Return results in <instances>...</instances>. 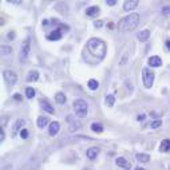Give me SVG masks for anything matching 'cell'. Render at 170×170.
<instances>
[{
  "mask_svg": "<svg viewBox=\"0 0 170 170\" xmlns=\"http://www.w3.org/2000/svg\"><path fill=\"white\" fill-rule=\"evenodd\" d=\"M8 3H11V4H15V5H19L22 2H13V0H11V2H8Z\"/></svg>",
  "mask_w": 170,
  "mask_h": 170,
  "instance_id": "obj_37",
  "label": "cell"
},
{
  "mask_svg": "<svg viewBox=\"0 0 170 170\" xmlns=\"http://www.w3.org/2000/svg\"><path fill=\"white\" fill-rule=\"evenodd\" d=\"M87 50L90 51L91 54L98 58V59H103L104 56H106V43L103 42L102 39L99 38H91L90 40L87 42Z\"/></svg>",
  "mask_w": 170,
  "mask_h": 170,
  "instance_id": "obj_1",
  "label": "cell"
},
{
  "mask_svg": "<svg viewBox=\"0 0 170 170\" xmlns=\"http://www.w3.org/2000/svg\"><path fill=\"white\" fill-rule=\"evenodd\" d=\"M139 23V15L135 12L133 13H129L127 16H125V18H122L119 20V23H118V30L122 32L125 31H133V30L137 28Z\"/></svg>",
  "mask_w": 170,
  "mask_h": 170,
  "instance_id": "obj_2",
  "label": "cell"
},
{
  "mask_svg": "<svg viewBox=\"0 0 170 170\" xmlns=\"http://www.w3.org/2000/svg\"><path fill=\"white\" fill-rule=\"evenodd\" d=\"M138 7V0H126L123 3V9L125 11H133L134 8Z\"/></svg>",
  "mask_w": 170,
  "mask_h": 170,
  "instance_id": "obj_7",
  "label": "cell"
},
{
  "mask_svg": "<svg viewBox=\"0 0 170 170\" xmlns=\"http://www.w3.org/2000/svg\"><path fill=\"white\" fill-rule=\"evenodd\" d=\"M114 103H115V95L114 94H108L107 97H106V104L111 107Z\"/></svg>",
  "mask_w": 170,
  "mask_h": 170,
  "instance_id": "obj_23",
  "label": "cell"
},
{
  "mask_svg": "<svg viewBox=\"0 0 170 170\" xmlns=\"http://www.w3.org/2000/svg\"><path fill=\"white\" fill-rule=\"evenodd\" d=\"M135 158H137V161L139 162H149V154H143V153H137V155H135Z\"/></svg>",
  "mask_w": 170,
  "mask_h": 170,
  "instance_id": "obj_18",
  "label": "cell"
},
{
  "mask_svg": "<svg viewBox=\"0 0 170 170\" xmlns=\"http://www.w3.org/2000/svg\"><path fill=\"white\" fill-rule=\"evenodd\" d=\"M86 154H87V158L93 161V159H95L98 157V154H99V147H90Z\"/></svg>",
  "mask_w": 170,
  "mask_h": 170,
  "instance_id": "obj_11",
  "label": "cell"
},
{
  "mask_svg": "<svg viewBox=\"0 0 170 170\" xmlns=\"http://www.w3.org/2000/svg\"><path fill=\"white\" fill-rule=\"evenodd\" d=\"M135 170H145L143 168H135Z\"/></svg>",
  "mask_w": 170,
  "mask_h": 170,
  "instance_id": "obj_39",
  "label": "cell"
},
{
  "mask_svg": "<svg viewBox=\"0 0 170 170\" xmlns=\"http://www.w3.org/2000/svg\"><path fill=\"white\" fill-rule=\"evenodd\" d=\"M86 15L90 16V18H97L99 15V7L94 5V7H88L86 9Z\"/></svg>",
  "mask_w": 170,
  "mask_h": 170,
  "instance_id": "obj_10",
  "label": "cell"
},
{
  "mask_svg": "<svg viewBox=\"0 0 170 170\" xmlns=\"http://www.w3.org/2000/svg\"><path fill=\"white\" fill-rule=\"evenodd\" d=\"M162 126V122L161 121H154V122H153V123H151V129H158V127H161Z\"/></svg>",
  "mask_w": 170,
  "mask_h": 170,
  "instance_id": "obj_29",
  "label": "cell"
},
{
  "mask_svg": "<svg viewBox=\"0 0 170 170\" xmlns=\"http://www.w3.org/2000/svg\"><path fill=\"white\" fill-rule=\"evenodd\" d=\"M23 125H24V119H18V121L15 122V127H13V130L18 131L19 129H22Z\"/></svg>",
  "mask_w": 170,
  "mask_h": 170,
  "instance_id": "obj_26",
  "label": "cell"
},
{
  "mask_svg": "<svg viewBox=\"0 0 170 170\" xmlns=\"http://www.w3.org/2000/svg\"><path fill=\"white\" fill-rule=\"evenodd\" d=\"M13 99H15V101H22V95H20V94H15V95H13Z\"/></svg>",
  "mask_w": 170,
  "mask_h": 170,
  "instance_id": "obj_33",
  "label": "cell"
},
{
  "mask_svg": "<svg viewBox=\"0 0 170 170\" xmlns=\"http://www.w3.org/2000/svg\"><path fill=\"white\" fill-rule=\"evenodd\" d=\"M3 76H4L5 82L9 84V86H13V84L16 83V80H18V75H16L15 73H13L12 70H5L3 71Z\"/></svg>",
  "mask_w": 170,
  "mask_h": 170,
  "instance_id": "obj_6",
  "label": "cell"
},
{
  "mask_svg": "<svg viewBox=\"0 0 170 170\" xmlns=\"http://www.w3.org/2000/svg\"><path fill=\"white\" fill-rule=\"evenodd\" d=\"M26 97L28 98V99H32V98L35 97V90H34L32 87H27L26 88Z\"/></svg>",
  "mask_w": 170,
  "mask_h": 170,
  "instance_id": "obj_24",
  "label": "cell"
},
{
  "mask_svg": "<svg viewBox=\"0 0 170 170\" xmlns=\"http://www.w3.org/2000/svg\"><path fill=\"white\" fill-rule=\"evenodd\" d=\"M84 170H91V169H84Z\"/></svg>",
  "mask_w": 170,
  "mask_h": 170,
  "instance_id": "obj_40",
  "label": "cell"
},
{
  "mask_svg": "<svg viewBox=\"0 0 170 170\" xmlns=\"http://www.w3.org/2000/svg\"><path fill=\"white\" fill-rule=\"evenodd\" d=\"M59 129H60V125H59V122H51V126H50V135H56L58 134V131H59Z\"/></svg>",
  "mask_w": 170,
  "mask_h": 170,
  "instance_id": "obj_13",
  "label": "cell"
},
{
  "mask_svg": "<svg viewBox=\"0 0 170 170\" xmlns=\"http://www.w3.org/2000/svg\"><path fill=\"white\" fill-rule=\"evenodd\" d=\"M145 118H146V114H139L138 117H137V119H138V121H143Z\"/></svg>",
  "mask_w": 170,
  "mask_h": 170,
  "instance_id": "obj_34",
  "label": "cell"
},
{
  "mask_svg": "<svg viewBox=\"0 0 170 170\" xmlns=\"http://www.w3.org/2000/svg\"><path fill=\"white\" fill-rule=\"evenodd\" d=\"M142 79H143V84L146 88H151L153 83H154V71L145 67L142 70Z\"/></svg>",
  "mask_w": 170,
  "mask_h": 170,
  "instance_id": "obj_4",
  "label": "cell"
},
{
  "mask_svg": "<svg viewBox=\"0 0 170 170\" xmlns=\"http://www.w3.org/2000/svg\"><path fill=\"white\" fill-rule=\"evenodd\" d=\"M107 4L108 5H115L117 4V2H115V0H107Z\"/></svg>",
  "mask_w": 170,
  "mask_h": 170,
  "instance_id": "obj_36",
  "label": "cell"
},
{
  "mask_svg": "<svg viewBox=\"0 0 170 170\" xmlns=\"http://www.w3.org/2000/svg\"><path fill=\"white\" fill-rule=\"evenodd\" d=\"M55 101H56V103H59V104H64L66 103V95L63 93H58L55 95Z\"/></svg>",
  "mask_w": 170,
  "mask_h": 170,
  "instance_id": "obj_20",
  "label": "cell"
},
{
  "mask_svg": "<svg viewBox=\"0 0 170 170\" xmlns=\"http://www.w3.org/2000/svg\"><path fill=\"white\" fill-rule=\"evenodd\" d=\"M40 106H42L43 110H44V111H47L48 114H54V107L51 106L48 102H46V101H40Z\"/></svg>",
  "mask_w": 170,
  "mask_h": 170,
  "instance_id": "obj_15",
  "label": "cell"
},
{
  "mask_svg": "<svg viewBox=\"0 0 170 170\" xmlns=\"http://www.w3.org/2000/svg\"><path fill=\"white\" fill-rule=\"evenodd\" d=\"M30 44H31L30 38L23 40L22 48H20V60H22V62H26L27 58H28V55H30Z\"/></svg>",
  "mask_w": 170,
  "mask_h": 170,
  "instance_id": "obj_5",
  "label": "cell"
},
{
  "mask_svg": "<svg viewBox=\"0 0 170 170\" xmlns=\"http://www.w3.org/2000/svg\"><path fill=\"white\" fill-rule=\"evenodd\" d=\"M7 38H8L9 40H13V38H15V34H13V32H9L8 35H7Z\"/></svg>",
  "mask_w": 170,
  "mask_h": 170,
  "instance_id": "obj_35",
  "label": "cell"
},
{
  "mask_svg": "<svg viewBox=\"0 0 170 170\" xmlns=\"http://www.w3.org/2000/svg\"><path fill=\"white\" fill-rule=\"evenodd\" d=\"M20 137H22L23 139H26L27 137H28V130H27V129H22V131H20Z\"/></svg>",
  "mask_w": 170,
  "mask_h": 170,
  "instance_id": "obj_30",
  "label": "cell"
},
{
  "mask_svg": "<svg viewBox=\"0 0 170 170\" xmlns=\"http://www.w3.org/2000/svg\"><path fill=\"white\" fill-rule=\"evenodd\" d=\"M47 125H48V119H47L46 117H40V118H38V126H39L40 129L46 127Z\"/></svg>",
  "mask_w": 170,
  "mask_h": 170,
  "instance_id": "obj_21",
  "label": "cell"
},
{
  "mask_svg": "<svg viewBox=\"0 0 170 170\" xmlns=\"http://www.w3.org/2000/svg\"><path fill=\"white\" fill-rule=\"evenodd\" d=\"M91 130L94 133H102L103 131V125L98 123V122H94V123H91Z\"/></svg>",
  "mask_w": 170,
  "mask_h": 170,
  "instance_id": "obj_19",
  "label": "cell"
},
{
  "mask_svg": "<svg viewBox=\"0 0 170 170\" xmlns=\"http://www.w3.org/2000/svg\"><path fill=\"white\" fill-rule=\"evenodd\" d=\"M60 38H62V31H60V30H54V31L48 35L50 40H59Z\"/></svg>",
  "mask_w": 170,
  "mask_h": 170,
  "instance_id": "obj_17",
  "label": "cell"
},
{
  "mask_svg": "<svg viewBox=\"0 0 170 170\" xmlns=\"http://www.w3.org/2000/svg\"><path fill=\"white\" fill-rule=\"evenodd\" d=\"M137 38H138V40H141V42H146V40L150 38V31H149V30H142V31H139L137 34Z\"/></svg>",
  "mask_w": 170,
  "mask_h": 170,
  "instance_id": "obj_12",
  "label": "cell"
},
{
  "mask_svg": "<svg viewBox=\"0 0 170 170\" xmlns=\"http://www.w3.org/2000/svg\"><path fill=\"white\" fill-rule=\"evenodd\" d=\"M79 127H80V122H79V121H73V123L70 125L69 130H70V131H75V130H78Z\"/></svg>",
  "mask_w": 170,
  "mask_h": 170,
  "instance_id": "obj_25",
  "label": "cell"
},
{
  "mask_svg": "<svg viewBox=\"0 0 170 170\" xmlns=\"http://www.w3.org/2000/svg\"><path fill=\"white\" fill-rule=\"evenodd\" d=\"M4 138H5V133L2 129V131H0V141H4Z\"/></svg>",
  "mask_w": 170,
  "mask_h": 170,
  "instance_id": "obj_32",
  "label": "cell"
},
{
  "mask_svg": "<svg viewBox=\"0 0 170 170\" xmlns=\"http://www.w3.org/2000/svg\"><path fill=\"white\" fill-rule=\"evenodd\" d=\"M161 12H162V15H170V5H165V7H162V9H161Z\"/></svg>",
  "mask_w": 170,
  "mask_h": 170,
  "instance_id": "obj_28",
  "label": "cell"
},
{
  "mask_svg": "<svg viewBox=\"0 0 170 170\" xmlns=\"http://www.w3.org/2000/svg\"><path fill=\"white\" fill-rule=\"evenodd\" d=\"M26 79H27V82H36V80L39 79V73H38V71H35V70L30 71Z\"/></svg>",
  "mask_w": 170,
  "mask_h": 170,
  "instance_id": "obj_14",
  "label": "cell"
},
{
  "mask_svg": "<svg viewBox=\"0 0 170 170\" xmlns=\"http://www.w3.org/2000/svg\"><path fill=\"white\" fill-rule=\"evenodd\" d=\"M159 150L162 153H166L170 150V139H164V141L161 142V145H159Z\"/></svg>",
  "mask_w": 170,
  "mask_h": 170,
  "instance_id": "obj_16",
  "label": "cell"
},
{
  "mask_svg": "<svg viewBox=\"0 0 170 170\" xmlns=\"http://www.w3.org/2000/svg\"><path fill=\"white\" fill-rule=\"evenodd\" d=\"M87 86H88L90 90H97V88L99 87V83H98V80H95V79H90L88 83H87Z\"/></svg>",
  "mask_w": 170,
  "mask_h": 170,
  "instance_id": "obj_22",
  "label": "cell"
},
{
  "mask_svg": "<svg viewBox=\"0 0 170 170\" xmlns=\"http://www.w3.org/2000/svg\"><path fill=\"white\" fill-rule=\"evenodd\" d=\"M11 51H12V48L11 47H7V46H2V54L3 55H7V54H11Z\"/></svg>",
  "mask_w": 170,
  "mask_h": 170,
  "instance_id": "obj_27",
  "label": "cell"
},
{
  "mask_svg": "<svg viewBox=\"0 0 170 170\" xmlns=\"http://www.w3.org/2000/svg\"><path fill=\"white\" fill-rule=\"evenodd\" d=\"M117 165L119 166V168H122V169H125V170H129V169H131V164L129 161H126L125 158H122V157H119V158H117Z\"/></svg>",
  "mask_w": 170,
  "mask_h": 170,
  "instance_id": "obj_9",
  "label": "cell"
},
{
  "mask_svg": "<svg viewBox=\"0 0 170 170\" xmlns=\"http://www.w3.org/2000/svg\"><path fill=\"white\" fill-rule=\"evenodd\" d=\"M166 46H168V48L170 51V40H168V42H166Z\"/></svg>",
  "mask_w": 170,
  "mask_h": 170,
  "instance_id": "obj_38",
  "label": "cell"
},
{
  "mask_svg": "<svg viewBox=\"0 0 170 170\" xmlns=\"http://www.w3.org/2000/svg\"><path fill=\"white\" fill-rule=\"evenodd\" d=\"M87 111H88L87 103L83 99H76L74 102V113H75L76 117L84 118L87 115Z\"/></svg>",
  "mask_w": 170,
  "mask_h": 170,
  "instance_id": "obj_3",
  "label": "cell"
},
{
  "mask_svg": "<svg viewBox=\"0 0 170 170\" xmlns=\"http://www.w3.org/2000/svg\"><path fill=\"white\" fill-rule=\"evenodd\" d=\"M147 63H149V66H150V67H159V66H162L161 58H159V56H155V55L149 58Z\"/></svg>",
  "mask_w": 170,
  "mask_h": 170,
  "instance_id": "obj_8",
  "label": "cell"
},
{
  "mask_svg": "<svg viewBox=\"0 0 170 170\" xmlns=\"http://www.w3.org/2000/svg\"><path fill=\"white\" fill-rule=\"evenodd\" d=\"M94 26L97 27V28H101V27L103 26V22H102V20H97V22H94Z\"/></svg>",
  "mask_w": 170,
  "mask_h": 170,
  "instance_id": "obj_31",
  "label": "cell"
}]
</instances>
